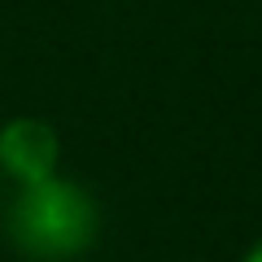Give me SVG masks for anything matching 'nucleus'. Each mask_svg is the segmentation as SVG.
Returning a JSON list of instances; mask_svg holds the SVG:
<instances>
[{
	"label": "nucleus",
	"mask_w": 262,
	"mask_h": 262,
	"mask_svg": "<svg viewBox=\"0 0 262 262\" xmlns=\"http://www.w3.org/2000/svg\"><path fill=\"white\" fill-rule=\"evenodd\" d=\"M245 262H262V241H258V245H253V249H249V253H245Z\"/></svg>",
	"instance_id": "3"
},
{
	"label": "nucleus",
	"mask_w": 262,
	"mask_h": 262,
	"mask_svg": "<svg viewBox=\"0 0 262 262\" xmlns=\"http://www.w3.org/2000/svg\"><path fill=\"white\" fill-rule=\"evenodd\" d=\"M57 158H61V140L48 122L13 118L0 127V170L13 175L18 184H35V179L57 175Z\"/></svg>",
	"instance_id": "2"
},
{
	"label": "nucleus",
	"mask_w": 262,
	"mask_h": 262,
	"mask_svg": "<svg viewBox=\"0 0 262 262\" xmlns=\"http://www.w3.org/2000/svg\"><path fill=\"white\" fill-rule=\"evenodd\" d=\"M101 232V210L96 201L70 179H35L22 184L5 214V236L9 245L31 262H70L92 249Z\"/></svg>",
	"instance_id": "1"
}]
</instances>
